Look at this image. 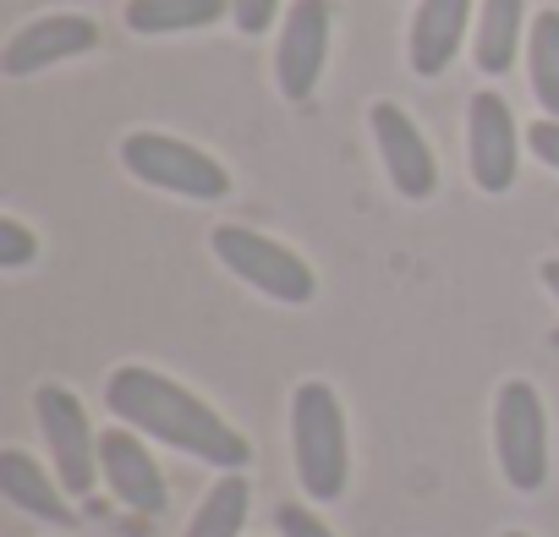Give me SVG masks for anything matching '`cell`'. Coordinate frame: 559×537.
Returning <instances> with one entry per match:
<instances>
[{"instance_id": "cell-1", "label": "cell", "mask_w": 559, "mask_h": 537, "mask_svg": "<svg viewBox=\"0 0 559 537\" xmlns=\"http://www.w3.org/2000/svg\"><path fill=\"white\" fill-rule=\"evenodd\" d=\"M105 406L127 428H138V433H148V439H159V444H170V450H181L203 466L241 472L252 461V444L214 406H203L192 390H181L176 379H165L154 368H138V362L116 368L105 379Z\"/></svg>"}, {"instance_id": "cell-2", "label": "cell", "mask_w": 559, "mask_h": 537, "mask_svg": "<svg viewBox=\"0 0 559 537\" xmlns=\"http://www.w3.org/2000/svg\"><path fill=\"white\" fill-rule=\"evenodd\" d=\"M292 450H297V477H302L308 499L330 504V499L346 493V477H352L346 411H341V395L324 379H308L292 395Z\"/></svg>"}, {"instance_id": "cell-3", "label": "cell", "mask_w": 559, "mask_h": 537, "mask_svg": "<svg viewBox=\"0 0 559 537\" xmlns=\"http://www.w3.org/2000/svg\"><path fill=\"white\" fill-rule=\"evenodd\" d=\"M209 247H214V258L230 268L236 281H247V286L263 291L269 302L308 308V302L319 297L313 268H308L292 247H280L274 236H263V230H252V225H214Z\"/></svg>"}, {"instance_id": "cell-4", "label": "cell", "mask_w": 559, "mask_h": 537, "mask_svg": "<svg viewBox=\"0 0 559 537\" xmlns=\"http://www.w3.org/2000/svg\"><path fill=\"white\" fill-rule=\"evenodd\" d=\"M493 450H499V472L515 493H537L548 482V417H543V395L526 379L499 384Z\"/></svg>"}, {"instance_id": "cell-5", "label": "cell", "mask_w": 559, "mask_h": 537, "mask_svg": "<svg viewBox=\"0 0 559 537\" xmlns=\"http://www.w3.org/2000/svg\"><path fill=\"white\" fill-rule=\"evenodd\" d=\"M121 165L159 187V192H176V198H192V203H214L230 192V176L219 159H209L203 148L181 143V138H165V132H132L121 143Z\"/></svg>"}, {"instance_id": "cell-6", "label": "cell", "mask_w": 559, "mask_h": 537, "mask_svg": "<svg viewBox=\"0 0 559 537\" xmlns=\"http://www.w3.org/2000/svg\"><path fill=\"white\" fill-rule=\"evenodd\" d=\"M34 411H39V428H45V444H50V461H56V482L83 499L105 472H99V439L88 428V411L83 401L67 390V384H39L34 390Z\"/></svg>"}, {"instance_id": "cell-7", "label": "cell", "mask_w": 559, "mask_h": 537, "mask_svg": "<svg viewBox=\"0 0 559 537\" xmlns=\"http://www.w3.org/2000/svg\"><path fill=\"white\" fill-rule=\"evenodd\" d=\"M330 34H335L330 0H292L286 28H280V45H274V83L292 105L313 99V88L324 77V61H330Z\"/></svg>"}, {"instance_id": "cell-8", "label": "cell", "mask_w": 559, "mask_h": 537, "mask_svg": "<svg viewBox=\"0 0 559 537\" xmlns=\"http://www.w3.org/2000/svg\"><path fill=\"white\" fill-rule=\"evenodd\" d=\"M466 159H472V181L483 192H510L515 187V165H521V138H515V116L510 105L483 88L466 105Z\"/></svg>"}, {"instance_id": "cell-9", "label": "cell", "mask_w": 559, "mask_h": 537, "mask_svg": "<svg viewBox=\"0 0 559 537\" xmlns=\"http://www.w3.org/2000/svg\"><path fill=\"white\" fill-rule=\"evenodd\" d=\"M368 121H373V143H379V159H384L390 187H395L401 198H412V203L433 198V187H439V159H433L428 138L417 132V121H412L395 99H379V105L368 110Z\"/></svg>"}, {"instance_id": "cell-10", "label": "cell", "mask_w": 559, "mask_h": 537, "mask_svg": "<svg viewBox=\"0 0 559 537\" xmlns=\"http://www.w3.org/2000/svg\"><path fill=\"white\" fill-rule=\"evenodd\" d=\"M99 50V23L94 17H78V12H56V17H34L23 23L7 50H0V72L7 77H34L56 61H72V56H88Z\"/></svg>"}, {"instance_id": "cell-11", "label": "cell", "mask_w": 559, "mask_h": 537, "mask_svg": "<svg viewBox=\"0 0 559 537\" xmlns=\"http://www.w3.org/2000/svg\"><path fill=\"white\" fill-rule=\"evenodd\" d=\"M99 472H105L110 493H116L127 510H138V515H165V504H170L165 477H159L154 455H148L127 428L99 433Z\"/></svg>"}, {"instance_id": "cell-12", "label": "cell", "mask_w": 559, "mask_h": 537, "mask_svg": "<svg viewBox=\"0 0 559 537\" xmlns=\"http://www.w3.org/2000/svg\"><path fill=\"white\" fill-rule=\"evenodd\" d=\"M466 23H472V0H423L417 17H412V39H406L412 72L439 77L455 61V50L466 39Z\"/></svg>"}, {"instance_id": "cell-13", "label": "cell", "mask_w": 559, "mask_h": 537, "mask_svg": "<svg viewBox=\"0 0 559 537\" xmlns=\"http://www.w3.org/2000/svg\"><path fill=\"white\" fill-rule=\"evenodd\" d=\"M0 493H7L23 515H39L45 526H61V532L78 526V510L67 504L72 493L56 488L28 450H0Z\"/></svg>"}, {"instance_id": "cell-14", "label": "cell", "mask_w": 559, "mask_h": 537, "mask_svg": "<svg viewBox=\"0 0 559 537\" xmlns=\"http://www.w3.org/2000/svg\"><path fill=\"white\" fill-rule=\"evenodd\" d=\"M521 17H526V0H483V17H477V34H472V61H477L483 77H504L515 67Z\"/></svg>"}, {"instance_id": "cell-15", "label": "cell", "mask_w": 559, "mask_h": 537, "mask_svg": "<svg viewBox=\"0 0 559 537\" xmlns=\"http://www.w3.org/2000/svg\"><path fill=\"white\" fill-rule=\"evenodd\" d=\"M127 28L132 34H198L219 17H230V0H127Z\"/></svg>"}, {"instance_id": "cell-16", "label": "cell", "mask_w": 559, "mask_h": 537, "mask_svg": "<svg viewBox=\"0 0 559 537\" xmlns=\"http://www.w3.org/2000/svg\"><path fill=\"white\" fill-rule=\"evenodd\" d=\"M247 504H252L247 477H241V472H225V477L203 493V504H198V515H192L187 537H241Z\"/></svg>"}, {"instance_id": "cell-17", "label": "cell", "mask_w": 559, "mask_h": 537, "mask_svg": "<svg viewBox=\"0 0 559 537\" xmlns=\"http://www.w3.org/2000/svg\"><path fill=\"white\" fill-rule=\"evenodd\" d=\"M526 67H532V94H537V105L559 121V12H537V17H532Z\"/></svg>"}, {"instance_id": "cell-18", "label": "cell", "mask_w": 559, "mask_h": 537, "mask_svg": "<svg viewBox=\"0 0 559 537\" xmlns=\"http://www.w3.org/2000/svg\"><path fill=\"white\" fill-rule=\"evenodd\" d=\"M34 252H39V236L23 219H12V214L0 219V268H28Z\"/></svg>"}, {"instance_id": "cell-19", "label": "cell", "mask_w": 559, "mask_h": 537, "mask_svg": "<svg viewBox=\"0 0 559 537\" xmlns=\"http://www.w3.org/2000/svg\"><path fill=\"white\" fill-rule=\"evenodd\" d=\"M274 526H280V537H335L308 504H280L274 510Z\"/></svg>"}, {"instance_id": "cell-20", "label": "cell", "mask_w": 559, "mask_h": 537, "mask_svg": "<svg viewBox=\"0 0 559 537\" xmlns=\"http://www.w3.org/2000/svg\"><path fill=\"white\" fill-rule=\"evenodd\" d=\"M274 12H280V0H230V17L241 34H263L274 23Z\"/></svg>"}, {"instance_id": "cell-21", "label": "cell", "mask_w": 559, "mask_h": 537, "mask_svg": "<svg viewBox=\"0 0 559 537\" xmlns=\"http://www.w3.org/2000/svg\"><path fill=\"white\" fill-rule=\"evenodd\" d=\"M526 148L548 165V170H559V121L548 116V121H532L526 127Z\"/></svg>"}, {"instance_id": "cell-22", "label": "cell", "mask_w": 559, "mask_h": 537, "mask_svg": "<svg viewBox=\"0 0 559 537\" xmlns=\"http://www.w3.org/2000/svg\"><path fill=\"white\" fill-rule=\"evenodd\" d=\"M543 286H548V291H554V302H559V258H548V263H543Z\"/></svg>"}, {"instance_id": "cell-23", "label": "cell", "mask_w": 559, "mask_h": 537, "mask_svg": "<svg viewBox=\"0 0 559 537\" xmlns=\"http://www.w3.org/2000/svg\"><path fill=\"white\" fill-rule=\"evenodd\" d=\"M504 537H526V532H504Z\"/></svg>"}]
</instances>
